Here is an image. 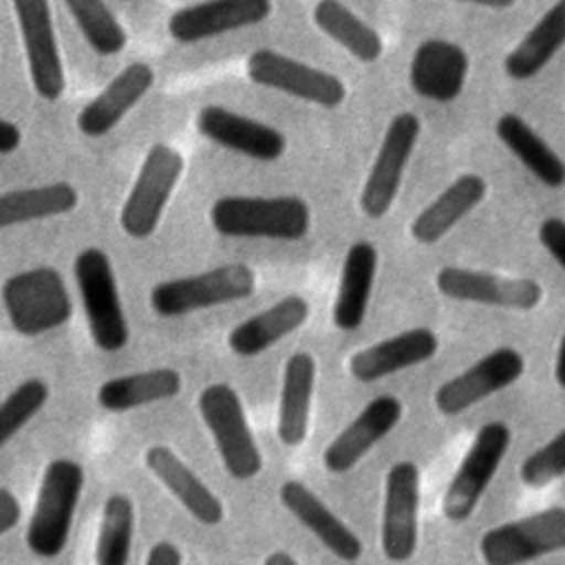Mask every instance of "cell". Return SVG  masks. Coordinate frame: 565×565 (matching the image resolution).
I'll return each instance as SVG.
<instances>
[{"label": "cell", "instance_id": "obj_1", "mask_svg": "<svg viewBox=\"0 0 565 565\" xmlns=\"http://www.w3.org/2000/svg\"><path fill=\"white\" fill-rule=\"evenodd\" d=\"M210 223L230 238L300 241L309 234L311 210L305 199L280 196H221L210 207Z\"/></svg>", "mask_w": 565, "mask_h": 565}, {"label": "cell", "instance_id": "obj_2", "mask_svg": "<svg viewBox=\"0 0 565 565\" xmlns=\"http://www.w3.org/2000/svg\"><path fill=\"white\" fill-rule=\"evenodd\" d=\"M84 481V468L75 459L57 457L46 463L24 536L35 556L53 558L64 552Z\"/></svg>", "mask_w": 565, "mask_h": 565}, {"label": "cell", "instance_id": "obj_3", "mask_svg": "<svg viewBox=\"0 0 565 565\" xmlns=\"http://www.w3.org/2000/svg\"><path fill=\"white\" fill-rule=\"evenodd\" d=\"M2 305L7 318L24 338H35L60 329L73 313L64 276L49 265L31 267L2 282Z\"/></svg>", "mask_w": 565, "mask_h": 565}, {"label": "cell", "instance_id": "obj_4", "mask_svg": "<svg viewBox=\"0 0 565 565\" xmlns=\"http://www.w3.org/2000/svg\"><path fill=\"white\" fill-rule=\"evenodd\" d=\"M73 271L95 347L104 353H119L130 340V327L108 254L99 247H84L75 256Z\"/></svg>", "mask_w": 565, "mask_h": 565}, {"label": "cell", "instance_id": "obj_5", "mask_svg": "<svg viewBox=\"0 0 565 565\" xmlns=\"http://www.w3.org/2000/svg\"><path fill=\"white\" fill-rule=\"evenodd\" d=\"M254 291V269L245 263H227L157 282L150 289V307L161 318H183L194 311L245 300Z\"/></svg>", "mask_w": 565, "mask_h": 565}, {"label": "cell", "instance_id": "obj_6", "mask_svg": "<svg viewBox=\"0 0 565 565\" xmlns=\"http://www.w3.org/2000/svg\"><path fill=\"white\" fill-rule=\"evenodd\" d=\"M196 406L227 475L236 481L254 479L263 470V455L234 386L225 382L207 384L199 393Z\"/></svg>", "mask_w": 565, "mask_h": 565}, {"label": "cell", "instance_id": "obj_7", "mask_svg": "<svg viewBox=\"0 0 565 565\" xmlns=\"http://www.w3.org/2000/svg\"><path fill=\"white\" fill-rule=\"evenodd\" d=\"M183 168V154L170 143L157 141L148 148L119 212V225L126 236L143 241L154 234Z\"/></svg>", "mask_w": 565, "mask_h": 565}, {"label": "cell", "instance_id": "obj_8", "mask_svg": "<svg viewBox=\"0 0 565 565\" xmlns=\"http://www.w3.org/2000/svg\"><path fill=\"white\" fill-rule=\"evenodd\" d=\"M510 444L512 430L503 422H488L477 430L441 499V512L448 521L463 523L475 512L501 468Z\"/></svg>", "mask_w": 565, "mask_h": 565}, {"label": "cell", "instance_id": "obj_9", "mask_svg": "<svg viewBox=\"0 0 565 565\" xmlns=\"http://www.w3.org/2000/svg\"><path fill=\"white\" fill-rule=\"evenodd\" d=\"M561 550H565L561 505L494 525L479 539V554L488 565H519Z\"/></svg>", "mask_w": 565, "mask_h": 565}, {"label": "cell", "instance_id": "obj_10", "mask_svg": "<svg viewBox=\"0 0 565 565\" xmlns=\"http://www.w3.org/2000/svg\"><path fill=\"white\" fill-rule=\"evenodd\" d=\"M245 71L247 77L258 86L322 108H338L347 99V86L338 75L274 49H256L247 57Z\"/></svg>", "mask_w": 565, "mask_h": 565}, {"label": "cell", "instance_id": "obj_11", "mask_svg": "<svg viewBox=\"0 0 565 565\" xmlns=\"http://www.w3.org/2000/svg\"><path fill=\"white\" fill-rule=\"evenodd\" d=\"M419 117L408 110L397 113L388 121L360 194V210L369 218H382L393 207L404 170L419 139Z\"/></svg>", "mask_w": 565, "mask_h": 565}, {"label": "cell", "instance_id": "obj_12", "mask_svg": "<svg viewBox=\"0 0 565 565\" xmlns=\"http://www.w3.org/2000/svg\"><path fill=\"white\" fill-rule=\"evenodd\" d=\"M435 287L444 298L475 302L514 311H532L543 300V287L534 278L499 276L492 271L446 265L435 276Z\"/></svg>", "mask_w": 565, "mask_h": 565}, {"label": "cell", "instance_id": "obj_13", "mask_svg": "<svg viewBox=\"0 0 565 565\" xmlns=\"http://www.w3.org/2000/svg\"><path fill=\"white\" fill-rule=\"evenodd\" d=\"M22 33L31 86L44 102H55L66 88L49 0H11Z\"/></svg>", "mask_w": 565, "mask_h": 565}, {"label": "cell", "instance_id": "obj_14", "mask_svg": "<svg viewBox=\"0 0 565 565\" xmlns=\"http://www.w3.org/2000/svg\"><path fill=\"white\" fill-rule=\"evenodd\" d=\"M525 371V360L514 347H499L435 391L441 415H459L486 397L512 386Z\"/></svg>", "mask_w": 565, "mask_h": 565}, {"label": "cell", "instance_id": "obj_15", "mask_svg": "<svg viewBox=\"0 0 565 565\" xmlns=\"http://www.w3.org/2000/svg\"><path fill=\"white\" fill-rule=\"evenodd\" d=\"M419 468L413 461H395L384 481L382 552L393 563L411 561L417 550Z\"/></svg>", "mask_w": 565, "mask_h": 565}, {"label": "cell", "instance_id": "obj_16", "mask_svg": "<svg viewBox=\"0 0 565 565\" xmlns=\"http://www.w3.org/2000/svg\"><path fill=\"white\" fill-rule=\"evenodd\" d=\"M274 11L271 0H201L177 9L168 18V33L181 44H194L223 33L265 22Z\"/></svg>", "mask_w": 565, "mask_h": 565}, {"label": "cell", "instance_id": "obj_17", "mask_svg": "<svg viewBox=\"0 0 565 565\" xmlns=\"http://www.w3.org/2000/svg\"><path fill=\"white\" fill-rule=\"evenodd\" d=\"M196 130L212 143L256 161H276L287 152V137L258 119L207 104L196 113Z\"/></svg>", "mask_w": 565, "mask_h": 565}, {"label": "cell", "instance_id": "obj_18", "mask_svg": "<svg viewBox=\"0 0 565 565\" xmlns=\"http://www.w3.org/2000/svg\"><path fill=\"white\" fill-rule=\"evenodd\" d=\"M402 402L393 395L373 397L324 448L322 463L333 475L353 470L402 419Z\"/></svg>", "mask_w": 565, "mask_h": 565}, {"label": "cell", "instance_id": "obj_19", "mask_svg": "<svg viewBox=\"0 0 565 565\" xmlns=\"http://www.w3.org/2000/svg\"><path fill=\"white\" fill-rule=\"evenodd\" d=\"M470 57L463 46L450 40H424L408 64L411 88L430 102L448 104L457 99L466 86Z\"/></svg>", "mask_w": 565, "mask_h": 565}, {"label": "cell", "instance_id": "obj_20", "mask_svg": "<svg viewBox=\"0 0 565 565\" xmlns=\"http://www.w3.org/2000/svg\"><path fill=\"white\" fill-rule=\"evenodd\" d=\"M152 84L154 68L148 62H130L77 113V130L88 139L108 135L146 97Z\"/></svg>", "mask_w": 565, "mask_h": 565}, {"label": "cell", "instance_id": "obj_21", "mask_svg": "<svg viewBox=\"0 0 565 565\" xmlns=\"http://www.w3.org/2000/svg\"><path fill=\"white\" fill-rule=\"evenodd\" d=\"M439 349V338L428 327L406 329L355 351L349 360V373L358 382H377L393 373L428 362Z\"/></svg>", "mask_w": 565, "mask_h": 565}, {"label": "cell", "instance_id": "obj_22", "mask_svg": "<svg viewBox=\"0 0 565 565\" xmlns=\"http://www.w3.org/2000/svg\"><path fill=\"white\" fill-rule=\"evenodd\" d=\"M146 468L163 488L203 525H218L225 516L221 499L196 477V472L168 446L152 444L143 452Z\"/></svg>", "mask_w": 565, "mask_h": 565}, {"label": "cell", "instance_id": "obj_23", "mask_svg": "<svg viewBox=\"0 0 565 565\" xmlns=\"http://www.w3.org/2000/svg\"><path fill=\"white\" fill-rule=\"evenodd\" d=\"M278 497L285 510L305 530H309L333 556L347 563H355L362 556V541L358 539V534L351 532L349 525L340 521L302 481H282Z\"/></svg>", "mask_w": 565, "mask_h": 565}, {"label": "cell", "instance_id": "obj_24", "mask_svg": "<svg viewBox=\"0 0 565 565\" xmlns=\"http://www.w3.org/2000/svg\"><path fill=\"white\" fill-rule=\"evenodd\" d=\"M307 318L309 302L298 294L285 296L271 307L238 322L227 335V347L238 358H256L271 349L276 342L298 331L307 322Z\"/></svg>", "mask_w": 565, "mask_h": 565}, {"label": "cell", "instance_id": "obj_25", "mask_svg": "<svg viewBox=\"0 0 565 565\" xmlns=\"http://www.w3.org/2000/svg\"><path fill=\"white\" fill-rule=\"evenodd\" d=\"M377 274V249L371 241H355L342 263L338 294L333 300V324L340 331L362 327Z\"/></svg>", "mask_w": 565, "mask_h": 565}, {"label": "cell", "instance_id": "obj_26", "mask_svg": "<svg viewBox=\"0 0 565 565\" xmlns=\"http://www.w3.org/2000/svg\"><path fill=\"white\" fill-rule=\"evenodd\" d=\"M316 371V358L307 351H296L285 362L276 433L289 448L300 446L309 433Z\"/></svg>", "mask_w": 565, "mask_h": 565}, {"label": "cell", "instance_id": "obj_27", "mask_svg": "<svg viewBox=\"0 0 565 565\" xmlns=\"http://www.w3.org/2000/svg\"><path fill=\"white\" fill-rule=\"evenodd\" d=\"M488 185L479 174L457 177L435 201H430L411 223V236L419 245H435L483 199Z\"/></svg>", "mask_w": 565, "mask_h": 565}, {"label": "cell", "instance_id": "obj_28", "mask_svg": "<svg viewBox=\"0 0 565 565\" xmlns=\"http://www.w3.org/2000/svg\"><path fill=\"white\" fill-rule=\"evenodd\" d=\"M183 377L170 366L135 371L110 377L97 388V404L108 413H126L157 402L172 399L181 393Z\"/></svg>", "mask_w": 565, "mask_h": 565}, {"label": "cell", "instance_id": "obj_29", "mask_svg": "<svg viewBox=\"0 0 565 565\" xmlns=\"http://www.w3.org/2000/svg\"><path fill=\"white\" fill-rule=\"evenodd\" d=\"M565 46V0H556L519 44L503 57V73L514 82L536 77Z\"/></svg>", "mask_w": 565, "mask_h": 565}, {"label": "cell", "instance_id": "obj_30", "mask_svg": "<svg viewBox=\"0 0 565 565\" xmlns=\"http://www.w3.org/2000/svg\"><path fill=\"white\" fill-rule=\"evenodd\" d=\"M494 132L539 183L552 190L565 185V161L523 117L516 113H503L494 124Z\"/></svg>", "mask_w": 565, "mask_h": 565}, {"label": "cell", "instance_id": "obj_31", "mask_svg": "<svg viewBox=\"0 0 565 565\" xmlns=\"http://www.w3.org/2000/svg\"><path fill=\"white\" fill-rule=\"evenodd\" d=\"M79 205V192L68 181L0 192V230L31 221L71 214Z\"/></svg>", "mask_w": 565, "mask_h": 565}, {"label": "cell", "instance_id": "obj_32", "mask_svg": "<svg viewBox=\"0 0 565 565\" xmlns=\"http://www.w3.org/2000/svg\"><path fill=\"white\" fill-rule=\"evenodd\" d=\"M313 24L342 49H347L355 60L371 64L380 60L384 44L380 33L358 18L340 0H318L313 7Z\"/></svg>", "mask_w": 565, "mask_h": 565}, {"label": "cell", "instance_id": "obj_33", "mask_svg": "<svg viewBox=\"0 0 565 565\" xmlns=\"http://www.w3.org/2000/svg\"><path fill=\"white\" fill-rule=\"evenodd\" d=\"M135 534V503L124 492H113L104 501L95 561L97 565H126L130 561Z\"/></svg>", "mask_w": 565, "mask_h": 565}, {"label": "cell", "instance_id": "obj_34", "mask_svg": "<svg viewBox=\"0 0 565 565\" xmlns=\"http://www.w3.org/2000/svg\"><path fill=\"white\" fill-rule=\"evenodd\" d=\"M86 44L97 55H117L126 46V31L104 0H64Z\"/></svg>", "mask_w": 565, "mask_h": 565}, {"label": "cell", "instance_id": "obj_35", "mask_svg": "<svg viewBox=\"0 0 565 565\" xmlns=\"http://www.w3.org/2000/svg\"><path fill=\"white\" fill-rule=\"evenodd\" d=\"M49 397V382L42 377H29L0 402V450L44 408Z\"/></svg>", "mask_w": 565, "mask_h": 565}, {"label": "cell", "instance_id": "obj_36", "mask_svg": "<svg viewBox=\"0 0 565 565\" xmlns=\"http://www.w3.org/2000/svg\"><path fill=\"white\" fill-rule=\"evenodd\" d=\"M565 475V428L547 444L527 455L519 468V477L530 488H543Z\"/></svg>", "mask_w": 565, "mask_h": 565}, {"label": "cell", "instance_id": "obj_37", "mask_svg": "<svg viewBox=\"0 0 565 565\" xmlns=\"http://www.w3.org/2000/svg\"><path fill=\"white\" fill-rule=\"evenodd\" d=\"M539 241L565 271V218L547 216L539 225Z\"/></svg>", "mask_w": 565, "mask_h": 565}, {"label": "cell", "instance_id": "obj_38", "mask_svg": "<svg viewBox=\"0 0 565 565\" xmlns=\"http://www.w3.org/2000/svg\"><path fill=\"white\" fill-rule=\"evenodd\" d=\"M18 521H20L18 497L9 488L0 486V536L13 530Z\"/></svg>", "mask_w": 565, "mask_h": 565}, {"label": "cell", "instance_id": "obj_39", "mask_svg": "<svg viewBox=\"0 0 565 565\" xmlns=\"http://www.w3.org/2000/svg\"><path fill=\"white\" fill-rule=\"evenodd\" d=\"M181 561L183 554L172 541H157L146 556V565H179Z\"/></svg>", "mask_w": 565, "mask_h": 565}, {"label": "cell", "instance_id": "obj_40", "mask_svg": "<svg viewBox=\"0 0 565 565\" xmlns=\"http://www.w3.org/2000/svg\"><path fill=\"white\" fill-rule=\"evenodd\" d=\"M22 143V130L18 124L0 117V154H11Z\"/></svg>", "mask_w": 565, "mask_h": 565}, {"label": "cell", "instance_id": "obj_41", "mask_svg": "<svg viewBox=\"0 0 565 565\" xmlns=\"http://www.w3.org/2000/svg\"><path fill=\"white\" fill-rule=\"evenodd\" d=\"M554 377L565 388V333L561 335L558 349H556V362H554Z\"/></svg>", "mask_w": 565, "mask_h": 565}, {"label": "cell", "instance_id": "obj_42", "mask_svg": "<svg viewBox=\"0 0 565 565\" xmlns=\"http://www.w3.org/2000/svg\"><path fill=\"white\" fill-rule=\"evenodd\" d=\"M296 563H298L296 556H291L285 550H276V552L265 556V565H296Z\"/></svg>", "mask_w": 565, "mask_h": 565}, {"label": "cell", "instance_id": "obj_43", "mask_svg": "<svg viewBox=\"0 0 565 565\" xmlns=\"http://www.w3.org/2000/svg\"><path fill=\"white\" fill-rule=\"evenodd\" d=\"M455 2L477 4V7H486V9H510L516 4V0H455Z\"/></svg>", "mask_w": 565, "mask_h": 565}]
</instances>
